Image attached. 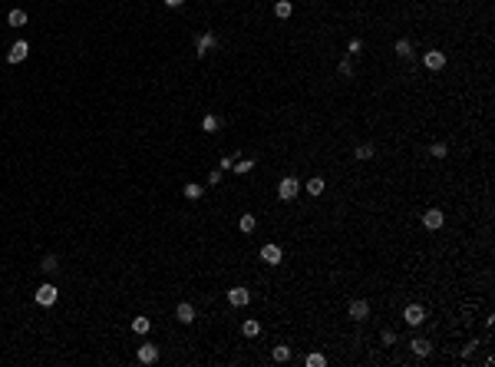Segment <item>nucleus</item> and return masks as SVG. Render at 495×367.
I'll list each match as a JSON object with an SVG mask.
<instances>
[{
    "instance_id": "f257e3e1",
    "label": "nucleus",
    "mask_w": 495,
    "mask_h": 367,
    "mask_svg": "<svg viewBox=\"0 0 495 367\" xmlns=\"http://www.w3.org/2000/svg\"><path fill=\"white\" fill-rule=\"evenodd\" d=\"M304 189V182L297 176H284L281 182H277V199H284V202H291V199H297V192Z\"/></svg>"
},
{
    "instance_id": "f03ea898",
    "label": "nucleus",
    "mask_w": 495,
    "mask_h": 367,
    "mask_svg": "<svg viewBox=\"0 0 495 367\" xmlns=\"http://www.w3.org/2000/svg\"><path fill=\"white\" fill-rule=\"evenodd\" d=\"M56 298H60V291H56L53 285H50V281L36 288V304H43V308H53V304H56Z\"/></svg>"
},
{
    "instance_id": "7ed1b4c3",
    "label": "nucleus",
    "mask_w": 495,
    "mask_h": 367,
    "mask_svg": "<svg viewBox=\"0 0 495 367\" xmlns=\"http://www.w3.org/2000/svg\"><path fill=\"white\" fill-rule=\"evenodd\" d=\"M403 318H406V324H409V328H419V324L426 321V308H423V304H406Z\"/></svg>"
},
{
    "instance_id": "20e7f679",
    "label": "nucleus",
    "mask_w": 495,
    "mask_h": 367,
    "mask_svg": "<svg viewBox=\"0 0 495 367\" xmlns=\"http://www.w3.org/2000/svg\"><path fill=\"white\" fill-rule=\"evenodd\" d=\"M442 222H446V215H442L439 209H426L423 212V228H429V232L442 228Z\"/></svg>"
},
{
    "instance_id": "39448f33",
    "label": "nucleus",
    "mask_w": 495,
    "mask_h": 367,
    "mask_svg": "<svg viewBox=\"0 0 495 367\" xmlns=\"http://www.w3.org/2000/svg\"><path fill=\"white\" fill-rule=\"evenodd\" d=\"M347 314H350L353 321H366V318H370V301H363V298L350 301V308H347Z\"/></svg>"
},
{
    "instance_id": "423d86ee",
    "label": "nucleus",
    "mask_w": 495,
    "mask_h": 367,
    "mask_svg": "<svg viewBox=\"0 0 495 367\" xmlns=\"http://www.w3.org/2000/svg\"><path fill=\"white\" fill-rule=\"evenodd\" d=\"M423 67H426V70H442V67H446V53H442V50H429V53H423Z\"/></svg>"
},
{
    "instance_id": "0eeeda50",
    "label": "nucleus",
    "mask_w": 495,
    "mask_h": 367,
    "mask_svg": "<svg viewBox=\"0 0 495 367\" xmlns=\"http://www.w3.org/2000/svg\"><path fill=\"white\" fill-rule=\"evenodd\" d=\"M215 43H218V40H215V34H201V37L195 40V53H198V56H208L211 50H215Z\"/></svg>"
},
{
    "instance_id": "6e6552de",
    "label": "nucleus",
    "mask_w": 495,
    "mask_h": 367,
    "mask_svg": "<svg viewBox=\"0 0 495 367\" xmlns=\"http://www.w3.org/2000/svg\"><path fill=\"white\" fill-rule=\"evenodd\" d=\"M27 53H30V46H27V40H17V43L10 46V53H7V60H10V63H23V60H27Z\"/></svg>"
},
{
    "instance_id": "1a4fd4ad",
    "label": "nucleus",
    "mask_w": 495,
    "mask_h": 367,
    "mask_svg": "<svg viewBox=\"0 0 495 367\" xmlns=\"http://www.w3.org/2000/svg\"><path fill=\"white\" fill-rule=\"evenodd\" d=\"M248 301H251V291L248 288H231L228 291V304H234V308H244Z\"/></svg>"
},
{
    "instance_id": "9d476101",
    "label": "nucleus",
    "mask_w": 495,
    "mask_h": 367,
    "mask_svg": "<svg viewBox=\"0 0 495 367\" xmlns=\"http://www.w3.org/2000/svg\"><path fill=\"white\" fill-rule=\"evenodd\" d=\"M281 258H284V252L277 245H264L261 248V261H267V265H281Z\"/></svg>"
},
{
    "instance_id": "9b49d317",
    "label": "nucleus",
    "mask_w": 495,
    "mask_h": 367,
    "mask_svg": "<svg viewBox=\"0 0 495 367\" xmlns=\"http://www.w3.org/2000/svg\"><path fill=\"white\" fill-rule=\"evenodd\" d=\"M409 347H413V354H416V357H429V354H432V344H429L426 337H413Z\"/></svg>"
},
{
    "instance_id": "f8f14e48",
    "label": "nucleus",
    "mask_w": 495,
    "mask_h": 367,
    "mask_svg": "<svg viewBox=\"0 0 495 367\" xmlns=\"http://www.w3.org/2000/svg\"><path fill=\"white\" fill-rule=\"evenodd\" d=\"M175 318H178L182 324H192V321H195V308H192L188 301H182V304L175 308Z\"/></svg>"
},
{
    "instance_id": "ddd939ff",
    "label": "nucleus",
    "mask_w": 495,
    "mask_h": 367,
    "mask_svg": "<svg viewBox=\"0 0 495 367\" xmlns=\"http://www.w3.org/2000/svg\"><path fill=\"white\" fill-rule=\"evenodd\" d=\"M139 361H142V364H155V361H159V347H155V344H142V347H139Z\"/></svg>"
},
{
    "instance_id": "4468645a",
    "label": "nucleus",
    "mask_w": 495,
    "mask_h": 367,
    "mask_svg": "<svg viewBox=\"0 0 495 367\" xmlns=\"http://www.w3.org/2000/svg\"><path fill=\"white\" fill-rule=\"evenodd\" d=\"M238 228H241V232H244V235H251V232H254V228H258V219H254V215H251V212H244V215H241V219H238Z\"/></svg>"
},
{
    "instance_id": "2eb2a0df",
    "label": "nucleus",
    "mask_w": 495,
    "mask_h": 367,
    "mask_svg": "<svg viewBox=\"0 0 495 367\" xmlns=\"http://www.w3.org/2000/svg\"><path fill=\"white\" fill-rule=\"evenodd\" d=\"M353 159H360V162L373 159V143H360L357 149H353Z\"/></svg>"
},
{
    "instance_id": "dca6fc26",
    "label": "nucleus",
    "mask_w": 495,
    "mask_h": 367,
    "mask_svg": "<svg viewBox=\"0 0 495 367\" xmlns=\"http://www.w3.org/2000/svg\"><path fill=\"white\" fill-rule=\"evenodd\" d=\"M396 56L399 60H413V43L409 40H396Z\"/></svg>"
},
{
    "instance_id": "f3484780",
    "label": "nucleus",
    "mask_w": 495,
    "mask_h": 367,
    "mask_svg": "<svg viewBox=\"0 0 495 367\" xmlns=\"http://www.w3.org/2000/svg\"><path fill=\"white\" fill-rule=\"evenodd\" d=\"M324 185H327V182H324L320 176H314V179H307V182H304V189H307L310 195H320V192H324Z\"/></svg>"
},
{
    "instance_id": "a211bd4d",
    "label": "nucleus",
    "mask_w": 495,
    "mask_h": 367,
    "mask_svg": "<svg viewBox=\"0 0 495 367\" xmlns=\"http://www.w3.org/2000/svg\"><path fill=\"white\" fill-rule=\"evenodd\" d=\"M201 195H205V185H198V182H188V185H185V199L198 202Z\"/></svg>"
},
{
    "instance_id": "6ab92c4d",
    "label": "nucleus",
    "mask_w": 495,
    "mask_h": 367,
    "mask_svg": "<svg viewBox=\"0 0 495 367\" xmlns=\"http://www.w3.org/2000/svg\"><path fill=\"white\" fill-rule=\"evenodd\" d=\"M291 10H294V3H291V0H277V3H274V13L281 17V20H287Z\"/></svg>"
},
{
    "instance_id": "aec40b11",
    "label": "nucleus",
    "mask_w": 495,
    "mask_h": 367,
    "mask_svg": "<svg viewBox=\"0 0 495 367\" xmlns=\"http://www.w3.org/2000/svg\"><path fill=\"white\" fill-rule=\"evenodd\" d=\"M201 129H205V133H218V129H221V119H218V116H211V112H208V116L201 119Z\"/></svg>"
},
{
    "instance_id": "412c9836",
    "label": "nucleus",
    "mask_w": 495,
    "mask_h": 367,
    "mask_svg": "<svg viewBox=\"0 0 495 367\" xmlns=\"http://www.w3.org/2000/svg\"><path fill=\"white\" fill-rule=\"evenodd\" d=\"M231 169H234V176H248V172L254 169V159H238Z\"/></svg>"
},
{
    "instance_id": "4be33fe9",
    "label": "nucleus",
    "mask_w": 495,
    "mask_h": 367,
    "mask_svg": "<svg viewBox=\"0 0 495 367\" xmlns=\"http://www.w3.org/2000/svg\"><path fill=\"white\" fill-rule=\"evenodd\" d=\"M271 357H274L277 364H284V361H291V347H287V344H277L274 351H271Z\"/></svg>"
},
{
    "instance_id": "5701e85b",
    "label": "nucleus",
    "mask_w": 495,
    "mask_h": 367,
    "mask_svg": "<svg viewBox=\"0 0 495 367\" xmlns=\"http://www.w3.org/2000/svg\"><path fill=\"white\" fill-rule=\"evenodd\" d=\"M304 364H307V367H324V364H327V357L320 354V351H310V354L304 357Z\"/></svg>"
},
{
    "instance_id": "b1692460",
    "label": "nucleus",
    "mask_w": 495,
    "mask_h": 367,
    "mask_svg": "<svg viewBox=\"0 0 495 367\" xmlns=\"http://www.w3.org/2000/svg\"><path fill=\"white\" fill-rule=\"evenodd\" d=\"M429 156H432V159H446V156H449V146H446V143H432V146H429Z\"/></svg>"
},
{
    "instance_id": "393cba45",
    "label": "nucleus",
    "mask_w": 495,
    "mask_h": 367,
    "mask_svg": "<svg viewBox=\"0 0 495 367\" xmlns=\"http://www.w3.org/2000/svg\"><path fill=\"white\" fill-rule=\"evenodd\" d=\"M7 23H10V27H23V23H27V10H10L7 13Z\"/></svg>"
},
{
    "instance_id": "a878e982",
    "label": "nucleus",
    "mask_w": 495,
    "mask_h": 367,
    "mask_svg": "<svg viewBox=\"0 0 495 367\" xmlns=\"http://www.w3.org/2000/svg\"><path fill=\"white\" fill-rule=\"evenodd\" d=\"M149 328H152L149 318H132V331L135 334H149Z\"/></svg>"
},
{
    "instance_id": "bb28decb",
    "label": "nucleus",
    "mask_w": 495,
    "mask_h": 367,
    "mask_svg": "<svg viewBox=\"0 0 495 367\" xmlns=\"http://www.w3.org/2000/svg\"><path fill=\"white\" fill-rule=\"evenodd\" d=\"M241 331H244V337H258V334H261V324L258 321H244Z\"/></svg>"
},
{
    "instance_id": "cd10ccee",
    "label": "nucleus",
    "mask_w": 495,
    "mask_h": 367,
    "mask_svg": "<svg viewBox=\"0 0 495 367\" xmlns=\"http://www.w3.org/2000/svg\"><path fill=\"white\" fill-rule=\"evenodd\" d=\"M40 268H43V271H46V275H53V271H56V268H60V261H56V258H53V255H46V258H43V265H40Z\"/></svg>"
},
{
    "instance_id": "c85d7f7f",
    "label": "nucleus",
    "mask_w": 495,
    "mask_h": 367,
    "mask_svg": "<svg viewBox=\"0 0 495 367\" xmlns=\"http://www.w3.org/2000/svg\"><path fill=\"white\" fill-rule=\"evenodd\" d=\"M337 70H340V76H353V63H350V56H343V60H340V67H337Z\"/></svg>"
},
{
    "instance_id": "c756f323",
    "label": "nucleus",
    "mask_w": 495,
    "mask_h": 367,
    "mask_svg": "<svg viewBox=\"0 0 495 367\" xmlns=\"http://www.w3.org/2000/svg\"><path fill=\"white\" fill-rule=\"evenodd\" d=\"M380 341H383V344H393V341H396V334L390 331V328H383V331H380Z\"/></svg>"
},
{
    "instance_id": "7c9ffc66",
    "label": "nucleus",
    "mask_w": 495,
    "mask_h": 367,
    "mask_svg": "<svg viewBox=\"0 0 495 367\" xmlns=\"http://www.w3.org/2000/svg\"><path fill=\"white\" fill-rule=\"evenodd\" d=\"M221 182V169H211L208 172V185H218Z\"/></svg>"
},
{
    "instance_id": "2f4dec72",
    "label": "nucleus",
    "mask_w": 495,
    "mask_h": 367,
    "mask_svg": "<svg viewBox=\"0 0 495 367\" xmlns=\"http://www.w3.org/2000/svg\"><path fill=\"white\" fill-rule=\"evenodd\" d=\"M231 166H234V156H221V162H218L221 172H225V169H231Z\"/></svg>"
},
{
    "instance_id": "473e14b6",
    "label": "nucleus",
    "mask_w": 495,
    "mask_h": 367,
    "mask_svg": "<svg viewBox=\"0 0 495 367\" xmlns=\"http://www.w3.org/2000/svg\"><path fill=\"white\" fill-rule=\"evenodd\" d=\"M347 50H350L347 56H353V53H360V50H363V43H360V40H350V46H347Z\"/></svg>"
},
{
    "instance_id": "72a5a7b5",
    "label": "nucleus",
    "mask_w": 495,
    "mask_h": 367,
    "mask_svg": "<svg viewBox=\"0 0 495 367\" xmlns=\"http://www.w3.org/2000/svg\"><path fill=\"white\" fill-rule=\"evenodd\" d=\"M475 354V341H472V344H465V347H462V357H472Z\"/></svg>"
},
{
    "instance_id": "f704fd0d",
    "label": "nucleus",
    "mask_w": 495,
    "mask_h": 367,
    "mask_svg": "<svg viewBox=\"0 0 495 367\" xmlns=\"http://www.w3.org/2000/svg\"><path fill=\"white\" fill-rule=\"evenodd\" d=\"M182 3H185V0H165V7H172V10H175V7H182Z\"/></svg>"
}]
</instances>
